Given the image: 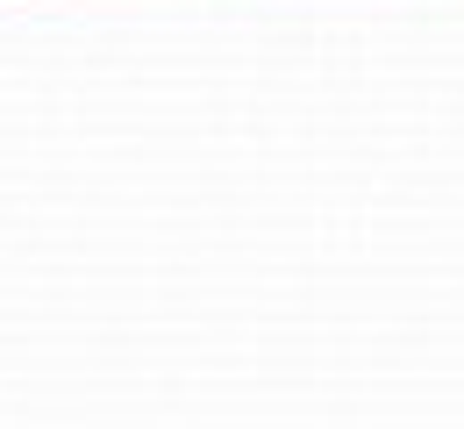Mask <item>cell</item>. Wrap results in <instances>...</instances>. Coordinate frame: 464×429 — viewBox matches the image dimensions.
<instances>
[]
</instances>
